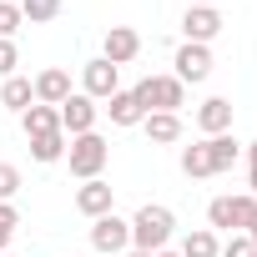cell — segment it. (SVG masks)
Listing matches in <instances>:
<instances>
[{
  "label": "cell",
  "instance_id": "5bb4252c",
  "mask_svg": "<svg viewBox=\"0 0 257 257\" xmlns=\"http://www.w3.org/2000/svg\"><path fill=\"white\" fill-rule=\"evenodd\" d=\"M142 126H147V137H152L157 147L182 142V116H177V111H147V116H142Z\"/></svg>",
  "mask_w": 257,
  "mask_h": 257
},
{
  "label": "cell",
  "instance_id": "e0dca14e",
  "mask_svg": "<svg viewBox=\"0 0 257 257\" xmlns=\"http://www.w3.org/2000/svg\"><path fill=\"white\" fill-rule=\"evenodd\" d=\"M106 116H111V126H142V101L132 96V91H116L111 101H106Z\"/></svg>",
  "mask_w": 257,
  "mask_h": 257
},
{
  "label": "cell",
  "instance_id": "6da1fadb",
  "mask_svg": "<svg viewBox=\"0 0 257 257\" xmlns=\"http://www.w3.org/2000/svg\"><path fill=\"white\" fill-rule=\"evenodd\" d=\"M172 227H177L172 207H162V202H147V207L132 217V247H137V252H162V247L172 242Z\"/></svg>",
  "mask_w": 257,
  "mask_h": 257
},
{
  "label": "cell",
  "instance_id": "7402d4cb",
  "mask_svg": "<svg viewBox=\"0 0 257 257\" xmlns=\"http://www.w3.org/2000/svg\"><path fill=\"white\" fill-rule=\"evenodd\" d=\"M16 6H21V16H26L31 26H46V21L61 16V0H16Z\"/></svg>",
  "mask_w": 257,
  "mask_h": 257
},
{
  "label": "cell",
  "instance_id": "603a6c76",
  "mask_svg": "<svg viewBox=\"0 0 257 257\" xmlns=\"http://www.w3.org/2000/svg\"><path fill=\"white\" fill-rule=\"evenodd\" d=\"M21 26H26L21 6H11V0H0V41H11V36H16Z\"/></svg>",
  "mask_w": 257,
  "mask_h": 257
},
{
  "label": "cell",
  "instance_id": "8992f818",
  "mask_svg": "<svg viewBox=\"0 0 257 257\" xmlns=\"http://www.w3.org/2000/svg\"><path fill=\"white\" fill-rule=\"evenodd\" d=\"M56 111H61V132H66V137H86V132H96V111H101V106H96L91 96L71 91Z\"/></svg>",
  "mask_w": 257,
  "mask_h": 257
},
{
  "label": "cell",
  "instance_id": "277c9868",
  "mask_svg": "<svg viewBox=\"0 0 257 257\" xmlns=\"http://www.w3.org/2000/svg\"><path fill=\"white\" fill-rule=\"evenodd\" d=\"M252 212H257V197H252V192H242V197H217V202L207 207V222L222 227V232H247Z\"/></svg>",
  "mask_w": 257,
  "mask_h": 257
},
{
  "label": "cell",
  "instance_id": "ffe728a7",
  "mask_svg": "<svg viewBox=\"0 0 257 257\" xmlns=\"http://www.w3.org/2000/svg\"><path fill=\"white\" fill-rule=\"evenodd\" d=\"M66 147H71V142H66V132L31 137V157H36V162H46V167H51V162H61V157H66Z\"/></svg>",
  "mask_w": 257,
  "mask_h": 257
},
{
  "label": "cell",
  "instance_id": "83f0119b",
  "mask_svg": "<svg viewBox=\"0 0 257 257\" xmlns=\"http://www.w3.org/2000/svg\"><path fill=\"white\" fill-rule=\"evenodd\" d=\"M247 192H252V197H257V162H252V167H247Z\"/></svg>",
  "mask_w": 257,
  "mask_h": 257
},
{
  "label": "cell",
  "instance_id": "484cf974",
  "mask_svg": "<svg viewBox=\"0 0 257 257\" xmlns=\"http://www.w3.org/2000/svg\"><path fill=\"white\" fill-rule=\"evenodd\" d=\"M21 192V167H11V162H0V202H11Z\"/></svg>",
  "mask_w": 257,
  "mask_h": 257
},
{
  "label": "cell",
  "instance_id": "2e32d148",
  "mask_svg": "<svg viewBox=\"0 0 257 257\" xmlns=\"http://www.w3.org/2000/svg\"><path fill=\"white\" fill-rule=\"evenodd\" d=\"M202 147H207V157H212V177H222V172H232V162H237V152H242L232 132H222V137H207Z\"/></svg>",
  "mask_w": 257,
  "mask_h": 257
},
{
  "label": "cell",
  "instance_id": "d4e9b609",
  "mask_svg": "<svg viewBox=\"0 0 257 257\" xmlns=\"http://www.w3.org/2000/svg\"><path fill=\"white\" fill-rule=\"evenodd\" d=\"M16 227H21V212H16L11 202H0V252L11 247V237H16Z\"/></svg>",
  "mask_w": 257,
  "mask_h": 257
},
{
  "label": "cell",
  "instance_id": "9a60e30c",
  "mask_svg": "<svg viewBox=\"0 0 257 257\" xmlns=\"http://www.w3.org/2000/svg\"><path fill=\"white\" fill-rule=\"evenodd\" d=\"M21 126H26V137H51V132H61V111L36 101V106L21 111Z\"/></svg>",
  "mask_w": 257,
  "mask_h": 257
},
{
  "label": "cell",
  "instance_id": "7c38bea8",
  "mask_svg": "<svg viewBox=\"0 0 257 257\" xmlns=\"http://www.w3.org/2000/svg\"><path fill=\"white\" fill-rule=\"evenodd\" d=\"M31 86H36V101H41V106H61V101L71 96V71L51 66V71H41Z\"/></svg>",
  "mask_w": 257,
  "mask_h": 257
},
{
  "label": "cell",
  "instance_id": "44dd1931",
  "mask_svg": "<svg viewBox=\"0 0 257 257\" xmlns=\"http://www.w3.org/2000/svg\"><path fill=\"white\" fill-rule=\"evenodd\" d=\"M182 172H187L192 182L212 177V157H207V147H202V142H197V147H182Z\"/></svg>",
  "mask_w": 257,
  "mask_h": 257
},
{
  "label": "cell",
  "instance_id": "d6986e66",
  "mask_svg": "<svg viewBox=\"0 0 257 257\" xmlns=\"http://www.w3.org/2000/svg\"><path fill=\"white\" fill-rule=\"evenodd\" d=\"M217 252H222V242H217L212 227H197V232L182 237V257H217Z\"/></svg>",
  "mask_w": 257,
  "mask_h": 257
},
{
  "label": "cell",
  "instance_id": "d6a6232c",
  "mask_svg": "<svg viewBox=\"0 0 257 257\" xmlns=\"http://www.w3.org/2000/svg\"><path fill=\"white\" fill-rule=\"evenodd\" d=\"M0 257H6V252H0Z\"/></svg>",
  "mask_w": 257,
  "mask_h": 257
},
{
  "label": "cell",
  "instance_id": "8fae6325",
  "mask_svg": "<svg viewBox=\"0 0 257 257\" xmlns=\"http://www.w3.org/2000/svg\"><path fill=\"white\" fill-rule=\"evenodd\" d=\"M111 202H116V192H111V182H101V177H91V182H81L76 187V212L81 217H106L111 212Z\"/></svg>",
  "mask_w": 257,
  "mask_h": 257
},
{
  "label": "cell",
  "instance_id": "7a4b0ae2",
  "mask_svg": "<svg viewBox=\"0 0 257 257\" xmlns=\"http://www.w3.org/2000/svg\"><path fill=\"white\" fill-rule=\"evenodd\" d=\"M66 162H71V177L91 182V177H101V172H106V162H111V142H106L101 132L71 137V147H66Z\"/></svg>",
  "mask_w": 257,
  "mask_h": 257
},
{
  "label": "cell",
  "instance_id": "4316f807",
  "mask_svg": "<svg viewBox=\"0 0 257 257\" xmlns=\"http://www.w3.org/2000/svg\"><path fill=\"white\" fill-rule=\"evenodd\" d=\"M16 66H21V51H16V41H0V76H16Z\"/></svg>",
  "mask_w": 257,
  "mask_h": 257
},
{
  "label": "cell",
  "instance_id": "f546056e",
  "mask_svg": "<svg viewBox=\"0 0 257 257\" xmlns=\"http://www.w3.org/2000/svg\"><path fill=\"white\" fill-rule=\"evenodd\" d=\"M247 162H257V142H252V147H247Z\"/></svg>",
  "mask_w": 257,
  "mask_h": 257
},
{
  "label": "cell",
  "instance_id": "3957f363",
  "mask_svg": "<svg viewBox=\"0 0 257 257\" xmlns=\"http://www.w3.org/2000/svg\"><path fill=\"white\" fill-rule=\"evenodd\" d=\"M132 96L142 101V111H182L187 106V86L177 76H147V81H137Z\"/></svg>",
  "mask_w": 257,
  "mask_h": 257
},
{
  "label": "cell",
  "instance_id": "cb8c5ba5",
  "mask_svg": "<svg viewBox=\"0 0 257 257\" xmlns=\"http://www.w3.org/2000/svg\"><path fill=\"white\" fill-rule=\"evenodd\" d=\"M217 257H257V247H252V237L247 232H232L227 242H222V252Z\"/></svg>",
  "mask_w": 257,
  "mask_h": 257
},
{
  "label": "cell",
  "instance_id": "4fadbf2b",
  "mask_svg": "<svg viewBox=\"0 0 257 257\" xmlns=\"http://www.w3.org/2000/svg\"><path fill=\"white\" fill-rule=\"evenodd\" d=\"M197 126L207 137H222V132H232V101L227 96H212V101H202L197 106Z\"/></svg>",
  "mask_w": 257,
  "mask_h": 257
},
{
  "label": "cell",
  "instance_id": "ac0fdd59",
  "mask_svg": "<svg viewBox=\"0 0 257 257\" xmlns=\"http://www.w3.org/2000/svg\"><path fill=\"white\" fill-rule=\"evenodd\" d=\"M0 106H11V111H26V106H36V86H31L26 76H11L6 86H0Z\"/></svg>",
  "mask_w": 257,
  "mask_h": 257
},
{
  "label": "cell",
  "instance_id": "9c48e42d",
  "mask_svg": "<svg viewBox=\"0 0 257 257\" xmlns=\"http://www.w3.org/2000/svg\"><path fill=\"white\" fill-rule=\"evenodd\" d=\"M172 66H177L172 76H177L182 86H187V81L197 86V81H207V76H212V51H207V46H192V41H187V46H182V51L172 56Z\"/></svg>",
  "mask_w": 257,
  "mask_h": 257
},
{
  "label": "cell",
  "instance_id": "f1b7e54d",
  "mask_svg": "<svg viewBox=\"0 0 257 257\" xmlns=\"http://www.w3.org/2000/svg\"><path fill=\"white\" fill-rule=\"evenodd\" d=\"M247 237H252V247H257V212H252V222H247Z\"/></svg>",
  "mask_w": 257,
  "mask_h": 257
},
{
  "label": "cell",
  "instance_id": "52a82bcc",
  "mask_svg": "<svg viewBox=\"0 0 257 257\" xmlns=\"http://www.w3.org/2000/svg\"><path fill=\"white\" fill-rule=\"evenodd\" d=\"M91 247L96 252H126V247H132V222H126V217H116V212H106V217H96L91 222Z\"/></svg>",
  "mask_w": 257,
  "mask_h": 257
},
{
  "label": "cell",
  "instance_id": "1f68e13d",
  "mask_svg": "<svg viewBox=\"0 0 257 257\" xmlns=\"http://www.w3.org/2000/svg\"><path fill=\"white\" fill-rule=\"evenodd\" d=\"M192 6H217V0H192Z\"/></svg>",
  "mask_w": 257,
  "mask_h": 257
},
{
  "label": "cell",
  "instance_id": "5b68a950",
  "mask_svg": "<svg viewBox=\"0 0 257 257\" xmlns=\"http://www.w3.org/2000/svg\"><path fill=\"white\" fill-rule=\"evenodd\" d=\"M116 91H121V71H116L106 56H96V61L81 66V96H91V101H111Z\"/></svg>",
  "mask_w": 257,
  "mask_h": 257
},
{
  "label": "cell",
  "instance_id": "4dcf8cb0",
  "mask_svg": "<svg viewBox=\"0 0 257 257\" xmlns=\"http://www.w3.org/2000/svg\"><path fill=\"white\" fill-rule=\"evenodd\" d=\"M152 257H182V252H167V247H162V252H152Z\"/></svg>",
  "mask_w": 257,
  "mask_h": 257
},
{
  "label": "cell",
  "instance_id": "ba28073f",
  "mask_svg": "<svg viewBox=\"0 0 257 257\" xmlns=\"http://www.w3.org/2000/svg\"><path fill=\"white\" fill-rule=\"evenodd\" d=\"M217 31H222V11H217V6H187V16H182V36H187L192 46H207Z\"/></svg>",
  "mask_w": 257,
  "mask_h": 257
},
{
  "label": "cell",
  "instance_id": "30bf717a",
  "mask_svg": "<svg viewBox=\"0 0 257 257\" xmlns=\"http://www.w3.org/2000/svg\"><path fill=\"white\" fill-rule=\"evenodd\" d=\"M101 56L121 71L126 61H137V56H142V36H137L132 26H111V31H106V41H101Z\"/></svg>",
  "mask_w": 257,
  "mask_h": 257
}]
</instances>
